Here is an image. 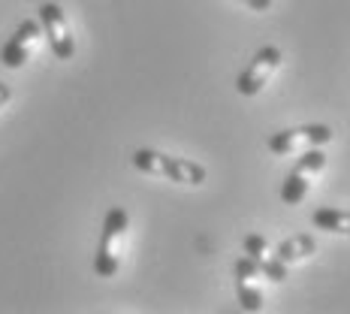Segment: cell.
I'll list each match as a JSON object with an SVG mask.
<instances>
[{
    "label": "cell",
    "instance_id": "obj_1",
    "mask_svg": "<svg viewBox=\"0 0 350 314\" xmlns=\"http://www.w3.org/2000/svg\"><path fill=\"white\" fill-rule=\"evenodd\" d=\"M130 215L121 206H112L103 218V233H100V245L94 254V272L100 278H115L124 260V245H127Z\"/></svg>",
    "mask_w": 350,
    "mask_h": 314
},
{
    "label": "cell",
    "instance_id": "obj_2",
    "mask_svg": "<svg viewBox=\"0 0 350 314\" xmlns=\"http://www.w3.org/2000/svg\"><path fill=\"white\" fill-rule=\"evenodd\" d=\"M130 163L145 175H163V179L175 181V185H193L196 187L208 179V172L202 163L187 160V157L163 155V151H154V148H136L133 155H130Z\"/></svg>",
    "mask_w": 350,
    "mask_h": 314
},
{
    "label": "cell",
    "instance_id": "obj_3",
    "mask_svg": "<svg viewBox=\"0 0 350 314\" xmlns=\"http://www.w3.org/2000/svg\"><path fill=\"white\" fill-rule=\"evenodd\" d=\"M326 170V151L320 148H305L302 157L296 160V166L290 170V175L281 181V202L284 206H299L305 200V194L311 191V179L317 172Z\"/></svg>",
    "mask_w": 350,
    "mask_h": 314
},
{
    "label": "cell",
    "instance_id": "obj_4",
    "mask_svg": "<svg viewBox=\"0 0 350 314\" xmlns=\"http://www.w3.org/2000/svg\"><path fill=\"white\" fill-rule=\"evenodd\" d=\"M332 127L326 124H302V127H290V130H278V133L269 136V151L278 157L287 155H299L305 148H317V145L332 142Z\"/></svg>",
    "mask_w": 350,
    "mask_h": 314
},
{
    "label": "cell",
    "instance_id": "obj_5",
    "mask_svg": "<svg viewBox=\"0 0 350 314\" xmlns=\"http://www.w3.org/2000/svg\"><path fill=\"white\" fill-rule=\"evenodd\" d=\"M284 55L278 46H262L257 49V55L251 57V64L242 70V76L236 79V91L242 94V97H257L262 88L269 85V79L275 76V70L281 67Z\"/></svg>",
    "mask_w": 350,
    "mask_h": 314
},
{
    "label": "cell",
    "instance_id": "obj_6",
    "mask_svg": "<svg viewBox=\"0 0 350 314\" xmlns=\"http://www.w3.org/2000/svg\"><path fill=\"white\" fill-rule=\"evenodd\" d=\"M36 12H40L42 36H46L49 46H52V55L57 61H72V55H76V36L70 31V21L64 16V10L49 0V3H42Z\"/></svg>",
    "mask_w": 350,
    "mask_h": 314
},
{
    "label": "cell",
    "instance_id": "obj_7",
    "mask_svg": "<svg viewBox=\"0 0 350 314\" xmlns=\"http://www.w3.org/2000/svg\"><path fill=\"white\" fill-rule=\"evenodd\" d=\"M40 36H42L40 18H25V21H21V25L16 27V34H12L10 40L3 42V49H0V64H3L6 70L25 67V64L31 61L36 42H40Z\"/></svg>",
    "mask_w": 350,
    "mask_h": 314
},
{
    "label": "cell",
    "instance_id": "obj_8",
    "mask_svg": "<svg viewBox=\"0 0 350 314\" xmlns=\"http://www.w3.org/2000/svg\"><path fill=\"white\" fill-rule=\"evenodd\" d=\"M317 254V239L311 233H296V236L284 239V242L275 248V257H278L284 266H293V263H302Z\"/></svg>",
    "mask_w": 350,
    "mask_h": 314
},
{
    "label": "cell",
    "instance_id": "obj_9",
    "mask_svg": "<svg viewBox=\"0 0 350 314\" xmlns=\"http://www.w3.org/2000/svg\"><path fill=\"white\" fill-rule=\"evenodd\" d=\"M311 224L323 233H335V236H350V211L345 209H329V206H320L311 215Z\"/></svg>",
    "mask_w": 350,
    "mask_h": 314
},
{
    "label": "cell",
    "instance_id": "obj_10",
    "mask_svg": "<svg viewBox=\"0 0 350 314\" xmlns=\"http://www.w3.org/2000/svg\"><path fill=\"white\" fill-rule=\"evenodd\" d=\"M236 281V296L245 311H260L262 309V290L257 287V278H232Z\"/></svg>",
    "mask_w": 350,
    "mask_h": 314
},
{
    "label": "cell",
    "instance_id": "obj_11",
    "mask_svg": "<svg viewBox=\"0 0 350 314\" xmlns=\"http://www.w3.org/2000/svg\"><path fill=\"white\" fill-rule=\"evenodd\" d=\"M242 248H245V254H247L251 260H266V257H272V254H269L266 236H260V233H247Z\"/></svg>",
    "mask_w": 350,
    "mask_h": 314
},
{
    "label": "cell",
    "instance_id": "obj_12",
    "mask_svg": "<svg viewBox=\"0 0 350 314\" xmlns=\"http://www.w3.org/2000/svg\"><path fill=\"white\" fill-rule=\"evenodd\" d=\"M239 3L251 6V10H257V12H269V10H272V0H239Z\"/></svg>",
    "mask_w": 350,
    "mask_h": 314
},
{
    "label": "cell",
    "instance_id": "obj_13",
    "mask_svg": "<svg viewBox=\"0 0 350 314\" xmlns=\"http://www.w3.org/2000/svg\"><path fill=\"white\" fill-rule=\"evenodd\" d=\"M10 100H12V88L6 85V82H0V109L10 103Z\"/></svg>",
    "mask_w": 350,
    "mask_h": 314
}]
</instances>
